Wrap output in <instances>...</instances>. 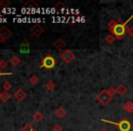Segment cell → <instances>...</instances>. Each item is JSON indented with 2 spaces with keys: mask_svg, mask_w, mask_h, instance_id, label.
<instances>
[{
  "mask_svg": "<svg viewBox=\"0 0 133 131\" xmlns=\"http://www.w3.org/2000/svg\"><path fill=\"white\" fill-rule=\"evenodd\" d=\"M116 93L117 92H116L115 87H110L109 89H103V90H102L97 95V100L102 106H107L113 99Z\"/></svg>",
  "mask_w": 133,
  "mask_h": 131,
  "instance_id": "obj_1",
  "label": "cell"
},
{
  "mask_svg": "<svg viewBox=\"0 0 133 131\" xmlns=\"http://www.w3.org/2000/svg\"><path fill=\"white\" fill-rule=\"evenodd\" d=\"M110 32L112 35L115 37L116 39L118 40H121L123 38L125 35L127 34L128 31V27H127V23L126 22H122L121 19L116 20V24L113 27V28L110 29Z\"/></svg>",
  "mask_w": 133,
  "mask_h": 131,
  "instance_id": "obj_2",
  "label": "cell"
},
{
  "mask_svg": "<svg viewBox=\"0 0 133 131\" xmlns=\"http://www.w3.org/2000/svg\"><path fill=\"white\" fill-rule=\"evenodd\" d=\"M102 121L115 125V126L119 128V131H130L132 128V124L130 123V121L129 120L128 118H126V117H122V118H121L118 123L106 120V119H102Z\"/></svg>",
  "mask_w": 133,
  "mask_h": 131,
  "instance_id": "obj_3",
  "label": "cell"
},
{
  "mask_svg": "<svg viewBox=\"0 0 133 131\" xmlns=\"http://www.w3.org/2000/svg\"><path fill=\"white\" fill-rule=\"evenodd\" d=\"M56 65H57V60L51 54L45 55L41 61V67L45 68L47 71H51Z\"/></svg>",
  "mask_w": 133,
  "mask_h": 131,
  "instance_id": "obj_4",
  "label": "cell"
},
{
  "mask_svg": "<svg viewBox=\"0 0 133 131\" xmlns=\"http://www.w3.org/2000/svg\"><path fill=\"white\" fill-rule=\"evenodd\" d=\"M75 58V55L72 53V51H71L70 49H67L65 51H63L61 54V59L66 64H70Z\"/></svg>",
  "mask_w": 133,
  "mask_h": 131,
  "instance_id": "obj_5",
  "label": "cell"
},
{
  "mask_svg": "<svg viewBox=\"0 0 133 131\" xmlns=\"http://www.w3.org/2000/svg\"><path fill=\"white\" fill-rule=\"evenodd\" d=\"M12 35V32L7 27L4 26L0 28V43H4L10 38Z\"/></svg>",
  "mask_w": 133,
  "mask_h": 131,
  "instance_id": "obj_6",
  "label": "cell"
},
{
  "mask_svg": "<svg viewBox=\"0 0 133 131\" xmlns=\"http://www.w3.org/2000/svg\"><path fill=\"white\" fill-rule=\"evenodd\" d=\"M30 32H31L33 35H35V37H40L42 35V34L44 33V28L42 26L39 25V24H35V26H33L31 27Z\"/></svg>",
  "mask_w": 133,
  "mask_h": 131,
  "instance_id": "obj_7",
  "label": "cell"
},
{
  "mask_svg": "<svg viewBox=\"0 0 133 131\" xmlns=\"http://www.w3.org/2000/svg\"><path fill=\"white\" fill-rule=\"evenodd\" d=\"M20 52L23 54H27L30 51V42L27 39H24L20 44Z\"/></svg>",
  "mask_w": 133,
  "mask_h": 131,
  "instance_id": "obj_8",
  "label": "cell"
},
{
  "mask_svg": "<svg viewBox=\"0 0 133 131\" xmlns=\"http://www.w3.org/2000/svg\"><path fill=\"white\" fill-rule=\"evenodd\" d=\"M14 97L16 98V100L20 102V101H23L24 99L25 98V97H26V93H25L23 89L19 88V89H17L16 92H15Z\"/></svg>",
  "mask_w": 133,
  "mask_h": 131,
  "instance_id": "obj_9",
  "label": "cell"
},
{
  "mask_svg": "<svg viewBox=\"0 0 133 131\" xmlns=\"http://www.w3.org/2000/svg\"><path fill=\"white\" fill-rule=\"evenodd\" d=\"M24 8L25 9H37L39 7V5L35 3L34 0H28L26 3L23 5Z\"/></svg>",
  "mask_w": 133,
  "mask_h": 131,
  "instance_id": "obj_10",
  "label": "cell"
},
{
  "mask_svg": "<svg viewBox=\"0 0 133 131\" xmlns=\"http://www.w3.org/2000/svg\"><path fill=\"white\" fill-rule=\"evenodd\" d=\"M54 46L57 49H63L64 47H66V43L64 40H63L62 38H58L57 40L54 41Z\"/></svg>",
  "mask_w": 133,
  "mask_h": 131,
  "instance_id": "obj_11",
  "label": "cell"
},
{
  "mask_svg": "<svg viewBox=\"0 0 133 131\" xmlns=\"http://www.w3.org/2000/svg\"><path fill=\"white\" fill-rule=\"evenodd\" d=\"M123 109L129 114H132L133 113V102L128 100L123 104Z\"/></svg>",
  "mask_w": 133,
  "mask_h": 131,
  "instance_id": "obj_12",
  "label": "cell"
},
{
  "mask_svg": "<svg viewBox=\"0 0 133 131\" xmlns=\"http://www.w3.org/2000/svg\"><path fill=\"white\" fill-rule=\"evenodd\" d=\"M127 90H128V89H127V87H125L124 85H122V84L119 85L117 88H116V92H117V94L119 95V96H121V97L124 96V95L127 93Z\"/></svg>",
  "mask_w": 133,
  "mask_h": 131,
  "instance_id": "obj_13",
  "label": "cell"
},
{
  "mask_svg": "<svg viewBox=\"0 0 133 131\" xmlns=\"http://www.w3.org/2000/svg\"><path fill=\"white\" fill-rule=\"evenodd\" d=\"M55 115L57 116L59 118H63V117L66 115V110H65L63 106H59V108L55 110Z\"/></svg>",
  "mask_w": 133,
  "mask_h": 131,
  "instance_id": "obj_14",
  "label": "cell"
},
{
  "mask_svg": "<svg viewBox=\"0 0 133 131\" xmlns=\"http://www.w3.org/2000/svg\"><path fill=\"white\" fill-rule=\"evenodd\" d=\"M10 63L13 66H15V67H17V66L21 63V59L18 57V56L15 55V56H13L12 58L10 59Z\"/></svg>",
  "mask_w": 133,
  "mask_h": 131,
  "instance_id": "obj_15",
  "label": "cell"
},
{
  "mask_svg": "<svg viewBox=\"0 0 133 131\" xmlns=\"http://www.w3.org/2000/svg\"><path fill=\"white\" fill-rule=\"evenodd\" d=\"M0 99H1L2 102H4V103L7 102V101L10 99V94H9L7 91H4V92H2L1 97H0Z\"/></svg>",
  "mask_w": 133,
  "mask_h": 131,
  "instance_id": "obj_16",
  "label": "cell"
},
{
  "mask_svg": "<svg viewBox=\"0 0 133 131\" xmlns=\"http://www.w3.org/2000/svg\"><path fill=\"white\" fill-rule=\"evenodd\" d=\"M65 7H65V5L61 1H59L55 5H54V9H55L57 12H61V11H63Z\"/></svg>",
  "mask_w": 133,
  "mask_h": 131,
  "instance_id": "obj_17",
  "label": "cell"
},
{
  "mask_svg": "<svg viewBox=\"0 0 133 131\" xmlns=\"http://www.w3.org/2000/svg\"><path fill=\"white\" fill-rule=\"evenodd\" d=\"M44 119V115H43L41 112H36V113L34 115V120L36 121V122H41V121Z\"/></svg>",
  "mask_w": 133,
  "mask_h": 131,
  "instance_id": "obj_18",
  "label": "cell"
},
{
  "mask_svg": "<svg viewBox=\"0 0 133 131\" xmlns=\"http://www.w3.org/2000/svg\"><path fill=\"white\" fill-rule=\"evenodd\" d=\"M55 84H54V81H48L47 83L45 84V87H46V89L47 90H49V91H53L54 88H55Z\"/></svg>",
  "mask_w": 133,
  "mask_h": 131,
  "instance_id": "obj_19",
  "label": "cell"
},
{
  "mask_svg": "<svg viewBox=\"0 0 133 131\" xmlns=\"http://www.w3.org/2000/svg\"><path fill=\"white\" fill-rule=\"evenodd\" d=\"M115 39H116L115 37H114L112 34H110V35H108L105 37V41H106L107 43H108V44H112V43L115 41Z\"/></svg>",
  "mask_w": 133,
  "mask_h": 131,
  "instance_id": "obj_20",
  "label": "cell"
},
{
  "mask_svg": "<svg viewBox=\"0 0 133 131\" xmlns=\"http://www.w3.org/2000/svg\"><path fill=\"white\" fill-rule=\"evenodd\" d=\"M29 82L32 84V85H36V84L39 82V79H38V78H37L36 76L33 75V76H31L29 78Z\"/></svg>",
  "mask_w": 133,
  "mask_h": 131,
  "instance_id": "obj_21",
  "label": "cell"
},
{
  "mask_svg": "<svg viewBox=\"0 0 133 131\" xmlns=\"http://www.w3.org/2000/svg\"><path fill=\"white\" fill-rule=\"evenodd\" d=\"M2 87H3V89L5 91H7V92H8V90H10V89L12 88V85H11L10 82L6 81V82H5V83L3 84Z\"/></svg>",
  "mask_w": 133,
  "mask_h": 131,
  "instance_id": "obj_22",
  "label": "cell"
},
{
  "mask_svg": "<svg viewBox=\"0 0 133 131\" xmlns=\"http://www.w3.org/2000/svg\"><path fill=\"white\" fill-rule=\"evenodd\" d=\"M20 131H36L30 124H26Z\"/></svg>",
  "mask_w": 133,
  "mask_h": 131,
  "instance_id": "obj_23",
  "label": "cell"
},
{
  "mask_svg": "<svg viewBox=\"0 0 133 131\" xmlns=\"http://www.w3.org/2000/svg\"><path fill=\"white\" fill-rule=\"evenodd\" d=\"M11 4V2L9 0H2L0 2V7H9Z\"/></svg>",
  "mask_w": 133,
  "mask_h": 131,
  "instance_id": "obj_24",
  "label": "cell"
},
{
  "mask_svg": "<svg viewBox=\"0 0 133 131\" xmlns=\"http://www.w3.org/2000/svg\"><path fill=\"white\" fill-rule=\"evenodd\" d=\"M115 24H116V20H114V19H110V21L108 22V24H107V26H108L109 30H110V29L113 28V27H114V26H115Z\"/></svg>",
  "mask_w": 133,
  "mask_h": 131,
  "instance_id": "obj_25",
  "label": "cell"
},
{
  "mask_svg": "<svg viewBox=\"0 0 133 131\" xmlns=\"http://www.w3.org/2000/svg\"><path fill=\"white\" fill-rule=\"evenodd\" d=\"M7 62L5 60H1L0 61V68L1 69H5V67H7Z\"/></svg>",
  "mask_w": 133,
  "mask_h": 131,
  "instance_id": "obj_26",
  "label": "cell"
},
{
  "mask_svg": "<svg viewBox=\"0 0 133 131\" xmlns=\"http://www.w3.org/2000/svg\"><path fill=\"white\" fill-rule=\"evenodd\" d=\"M52 130L53 131H63V128H62V127L60 126V125L56 124L53 127V129Z\"/></svg>",
  "mask_w": 133,
  "mask_h": 131,
  "instance_id": "obj_27",
  "label": "cell"
},
{
  "mask_svg": "<svg viewBox=\"0 0 133 131\" xmlns=\"http://www.w3.org/2000/svg\"><path fill=\"white\" fill-rule=\"evenodd\" d=\"M127 33L130 35V37H131V38H133V26H132V27H128V31H127Z\"/></svg>",
  "mask_w": 133,
  "mask_h": 131,
  "instance_id": "obj_28",
  "label": "cell"
},
{
  "mask_svg": "<svg viewBox=\"0 0 133 131\" xmlns=\"http://www.w3.org/2000/svg\"><path fill=\"white\" fill-rule=\"evenodd\" d=\"M12 75V73H10V72H0V76H11Z\"/></svg>",
  "mask_w": 133,
  "mask_h": 131,
  "instance_id": "obj_29",
  "label": "cell"
},
{
  "mask_svg": "<svg viewBox=\"0 0 133 131\" xmlns=\"http://www.w3.org/2000/svg\"><path fill=\"white\" fill-rule=\"evenodd\" d=\"M100 131H108V129H106V128H102V129L100 130Z\"/></svg>",
  "mask_w": 133,
  "mask_h": 131,
  "instance_id": "obj_30",
  "label": "cell"
},
{
  "mask_svg": "<svg viewBox=\"0 0 133 131\" xmlns=\"http://www.w3.org/2000/svg\"><path fill=\"white\" fill-rule=\"evenodd\" d=\"M1 94H2V93H1V92H0V97H1Z\"/></svg>",
  "mask_w": 133,
  "mask_h": 131,
  "instance_id": "obj_31",
  "label": "cell"
}]
</instances>
